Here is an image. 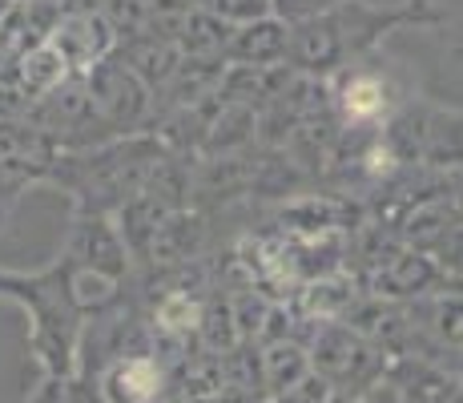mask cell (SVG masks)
Segmentation results:
<instances>
[{
    "mask_svg": "<svg viewBox=\"0 0 463 403\" xmlns=\"http://www.w3.org/2000/svg\"><path fill=\"white\" fill-rule=\"evenodd\" d=\"M443 13L435 0H399V5H371V0H343L331 13L315 16L307 24H295V41H290V69L302 77H338L343 69L359 65L387 33L415 24H443Z\"/></svg>",
    "mask_w": 463,
    "mask_h": 403,
    "instance_id": "obj_1",
    "label": "cell"
},
{
    "mask_svg": "<svg viewBox=\"0 0 463 403\" xmlns=\"http://www.w3.org/2000/svg\"><path fill=\"white\" fill-rule=\"evenodd\" d=\"M162 141L129 138V141H105L85 154L61 158L57 174L49 182H65L77 198L81 218H105L109 210H126L149 186L154 169L162 166Z\"/></svg>",
    "mask_w": 463,
    "mask_h": 403,
    "instance_id": "obj_2",
    "label": "cell"
},
{
    "mask_svg": "<svg viewBox=\"0 0 463 403\" xmlns=\"http://www.w3.org/2000/svg\"><path fill=\"white\" fill-rule=\"evenodd\" d=\"M307 351L315 363V375H323L343 396H371L383 375L391 371L387 351L346 322H318Z\"/></svg>",
    "mask_w": 463,
    "mask_h": 403,
    "instance_id": "obj_3",
    "label": "cell"
},
{
    "mask_svg": "<svg viewBox=\"0 0 463 403\" xmlns=\"http://www.w3.org/2000/svg\"><path fill=\"white\" fill-rule=\"evenodd\" d=\"M61 158V146L44 130L29 125V118H0V226L24 186L52 178Z\"/></svg>",
    "mask_w": 463,
    "mask_h": 403,
    "instance_id": "obj_4",
    "label": "cell"
},
{
    "mask_svg": "<svg viewBox=\"0 0 463 403\" xmlns=\"http://www.w3.org/2000/svg\"><path fill=\"white\" fill-rule=\"evenodd\" d=\"M52 44L65 57L69 73L89 77L101 61H109L121 49V37L97 0H61V24L52 33Z\"/></svg>",
    "mask_w": 463,
    "mask_h": 403,
    "instance_id": "obj_5",
    "label": "cell"
},
{
    "mask_svg": "<svg viewBox=\"0 0 463 403\" xmlns=\"http://www.w3.org/2000/svg\"><path fill=\"white\" fill-rule=\"evenodd\" d=\"M85 85H89V97H93L97 113H101L113 133H137L141 125H146L149 110H154V89L133 73L118 53H113L109 61H101V65L85 77Z\"/></svg>",
    "mask_w": 463,
    "mask_h": 403,
    "instance_id": "obj_6",
    "label": "cell"
},
{
    "mask_svg": "<svg viewBox=\"0 0 463 403\" xmlns=\"http://www.w3.org/2000/svg\"><path fill=\"white\" fill-rule=\"evenodd\" d=\"M448 283L443 266L435 263V254L415 246H395L379 250L375 263H371V279H367V294H375L383 302H420L427 294H435L439 286Z\"/></svg>",
    "mask_w": 463,
    "mask_h": 403,
    "instance_id": "obj_7",
    "label": "cell"
},
{
    "mask_svg": "<svg viewBox=\"0 0 463 403\" xmlns=\"http://www.w3.org/2000/svg\"><path fill=\"white\" fill-rule=\"evenodd\" d=\"M61 24V0H8L0 16V85H8L33 49L52 41Z\"/></svg>",
    "mask_w": 463,
    "mask_h": 403,
    "instance_id": "obj_8",
    "label": "cell"
},
{
    "mask_svg": "<svg viewBox=\"0 0 463 403\" xmlns=\"http://www.w3.org/2000/svg\"><path fill=\"white\" fill-rule=\"evenodd\" d=\"M335 110L351 130H375V125L391 113V85L387 77L359 65L343 69L335 85Z\"/></svg>",
    "mask_w": 463,
    "mask_h": 403,
    "instance_id": "obj_9",
    "label": "cell"
},
{
    "mask_svg": "<svg viewBox=\"0 0 463 403\" xmlns=\"http://www.w3.org/2000/svg\"><path fill=\"white\" fill-rule=\"evenodd\" d=\"M290 41H295V29L287 21L262 16V21L238 24L226 61L238 69H282L290 65Z\"/></svg>",
    "mask_w": 463,
    "mask_h": 403,
    "instance_id": "obj_10",
    "label": "cell"
},
{
    "mask_svg": "<svg viewBox=\"0 0 463 403\" xmlns=\"http://www.w3.org/2000/svg\"><path fill=\"white\" fill-rule=\"evenodd\" d=\"M165 371L154 355H118L97 379L101 403H157Z\"/></svg>",
    "mask_w": 463,
    "mask_h": 403,
    "instance_id": "obj_11",
    "label": "cell"
},
{
    "mask_svg": "<svg viewBox=\"0 0 463 403\" xmlns=\"http://www.w3.org/2000/svg\"><path fill=\"white\" fill-rule=\"evenodd\" d=\"M391 388L403 403H463V379L459 371L431 363V360H395L391 363Z\"/></svg>",
    "mask_w": 463,
    "mask_h": 403,
    "instance_id": "obj_12",
    "label": "cell"
},
{
    "mask_svg": "<svg viewBox=\"0 0 463 403\" xmlns=\"http://www.w3.org/2000/svg\"><path fill=\"white\" fill-rule=\"evenodd\" d=\"M69 258L73 263L89 266V271H101L109 279L121 283L126 274V258H129V246L121 238L118 226H109L105 218H81L77 222V235H73V246H69Z\"/></svg>",
    "mask_w": 463,
    "mask_h": 403,
    "instance_id": "obj_13",
    "label": "cell"
},
{
    "mask_svg": "<svg viewBox=\"0 0 463 403\" xmlns=\"http://www.w3.org/2000/svg\"><path fill=\"white\" fill-rule=\"evenodd\" d=\"M73 77L69 73V65H65V57L57 53V44H41V49H33L29 57L16 65V73L13 81H8V89H13L16 97L24 101V110H33L37 101H44L49 93H57L65 81Z\"/></svg>",
    "mask_w": 463,
    "mask_h": 403,
    "instance_id": "obj_14",
    "label": "cell"
},
{
    "mask_svg": "<svg viewBox=\"0 0 463 403\" xmlns=\"http://www.w3.org/2000/svg\"><path fill=\"white\" fill-rule=\"evenodd\" d=\"M118 57L126 61L133 73H137L157 93V89H165L169 81L177 77L185 53L177 49L174 41H162V37H149V33H141V37H133V41H121Z\"/></svg>",
    "mask_w": 463,
    "mask_h": 403,
    "instance_id": "obj_15",
    "label": "cell"
},
{
    "mask_svg": "<svg viewBox=\"0 0 463 403\" xmlns=\"http://www.w3.org/2000/svg\"><path fill=\"white\" fill-rule=\"evenodd\" d=\"M310 371H315L310 351L302 343H295V339H287V343H270L262 351V383H266V396H270V403L279 396H287L290 388H298Z\"/></svg>",
    "mask_w": 463,
    "mask_h": 403,
    "instance_id": "obj_16",
    "label": "cell"
},
{
    "mask_svg": "<svg viewBox=\"0 0 463 403\" xmlns=\"http://www.w3.org/2000/svg\"><path fill=\"white\" fill-rule=\"evenodd\" d=\"M420 161L431 169H463V113H431Z\"/></svg>",
    "mask_w": 463,
    "mask_h": 403,
    "instance_id": "obj_17",
    "label": "cell"
},
{
    "mask_svg": "<svg viewBox=\"0 0 463 403\" xmlns=\"http://www.w3.org/2000/svg\"><path fill=\"white\" fill-rule=\"evenodd\" d=\"M230 41H234V24H226L222 16L206 13V8H194L182 29L177 49H182L185 57H226Z\"/></svg>",
    "mask_w": 463,
    "mask_h": 403,
    "instance_id": "obj_18",
    "label": "cell"
},
{
    "mask_svg": "<svg viewBox=\"0 0 463 403\" xmlns=\"http://www.w3.org/2000/svg\"><path fill=\"white\" fill-rule=\"evenodd\" d=\"M202 311H206V302H202L198 294H190L185 286H177V291H165L162 299H157L154 327H157V335H165V339H185L190 331L202 327Z\"/></svg>",
    "mask_w": 463,
    "mask_h": 403,
    "instance_id": "obj_19",
    "label": "cell"
},
{
    "mask_svg": "<svg viewBox=\"0 0 463 403\" xmlns=\"http://www.w3.org/2000/svg\"><path fill=\"white\" fill-rule=\"evenodd\" d=\"M198 238H202V218L198 214L190 218L185 210H177L174 218L162 226V235H157L149 258H154V263H185V258L198 250Z\"/></svg>",
    "mask_w": 463,
    "mask_h": 403,
    "instance_id": "obj_20",
    "label": "cell"
},
{
    "mask_svg": "<svg viewBox=\"0 0 463 403\" xmlns=\"http://www.w3.org/2000/svg\"><path fill=\"white\" fill-rule=\"evenodd\" d=\"M198 335H202V343H206V351H213V355H230L234 347H242L230 299H222V294L206 299V311H202V327H198Z\"/></svg>",
    "mask_w": 463,
    "mask_h": 403,
    "instance_id": "obj_21",
    "label": "cell"
},
{
    "mask_svg": "<svg viewBox=\"0 0 463 403\" xmlns=\"http://www.w3.org/2000/svg\"><path fill=\"white\" fill-rule=\"evenodd\" d=\"M230 307H234L238 339H242V343H254V339L262 343V331H266V322H270L274 302L262 299V291H242V294H234V299H230Z\"/></svg>",
    "mask_w": 463,
    "mask_h": 403,
    "instance_id": "obj_22",
    "label": "cell"
},
{
    "mask_svg": "<svg viewBox=\"0 0 463 403\" xmlns=\"http://www.w3.org/2000/svg\"><path fill=\"white\" fill-rule=\"evenodd\" d=\"M198 8L222 16L226 24H250V21H262V16H274V5L270 0H198Z\"/></svg>",
    "mask_w": 463,
    "mask_h": 403,
    "instance_id": "obj_23",
    "label": "cell"
},
{
    "mask_svg": "<svg viewBox=\"0 0 463 403\" xmlns=\"http://www.w3.org/2000/svg\"><path fill=\"white\" fill-rule=\"evenodd\" d=\"M270 5H274V16L295 29V24H307V21H315V16L331 13L343 0H270Z\"/></svg>",
    "mask_w": 463,
    "mask_h": 403,
    "instance_id": "obj_24",
    "label": "cell"
},
{
    "mask_svg": "<svg viewBox=\"0 0 463 403\" xmlns=\"http://www.w3.org/2000/svg\"><path fill=\"white\" fill-rule=\"evenodd\" d=\"M274 403H335V388L323 379V375L310 371L307 379L298 383V388H290L287 396H279Z\"/></svg>",
    "mask_w": 463,
    "mask_h": 403,
    "instance_id": "obj_25",
    "label": "cell"
},
{
    "mask_svg": "<svg viewBox=\"0 0 463 403\" xmlns=\"http://www.w3.org/2000/svg\"><path fill=\"white\" fill-rule=\"evenodd\" d=\"M435 263L443 266L448 279H463V222L451 230L448 238H443V246L435 250Z\"/></svg>",
    "mask_w": 463,
    "mask_h": 403,
    "instance_id": "obj_26",
    "label": "cell"
},
{
    "mask_svg": "<svg viewBox=\"0 0 463 403\" xmlns=\"http://www.w3.org/2000/svg\"><path fill=\"white\" fill-rule=\"evenodd\" d=\"M5 8H8V0H0V16H5Z\"/></svg>",
    "mask_w": 463,
    "mask_h": 403,
    "instance_id": "obj_27",
    "label": "cell"
},
{
    "mask_svg": "<svg viewBox=\"0 0 463 403\" xmlns=\"http://www.w3.org/2000/svg\"><path fill=\"white\" fill-rule=\"evenodd\" d=\"M456 371H459V379H463V360H459V367H456Z\"/></svg>",
    "mask_w": 463,
    "mask_h": 403,
    "instance_id": "obj_28",
    "label": "cell"
}]
</instances>
